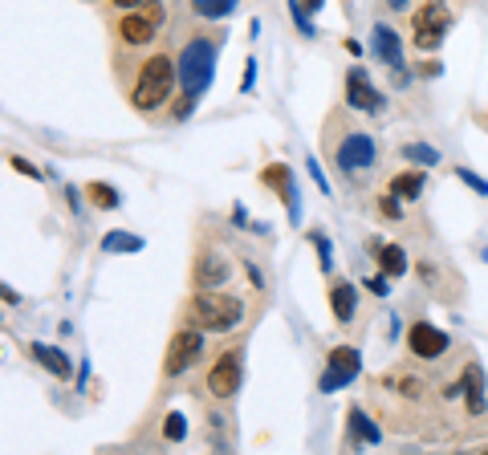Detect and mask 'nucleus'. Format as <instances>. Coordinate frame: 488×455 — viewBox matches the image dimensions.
Masks as SVG:
<instances>
[{
  "label": "nucleus",
  "mask_w": 488,
  "mask_h": 455,
  "mask_svg": "<svg viewBox=\"0 0 488 455\" xmlns=\"http://www.w3.org/2000/svg\"><path fill=\"white\" fill-rule=\"evenodd\" d=\"M200 354H203V330H195V325L192 330H179L167 346V358H163V374H167V378H179L187 366L200 362Z\"/></svg>",
  "instance_id": "6"
},
{
  "label": "nucleus",
  "mask_w": 488,
  "mask_h": 455,
  "mask_svg": "<svg viewBox=\"0 0 488 455\" xmlns=\"http://www.w3.org/2000/svg\"><path fill=\"white\" fill-rule=\"evenodd\" d=\"M346 102L354 106V110H366V114H379L382 106H387V98L374 89V81L366 78V70H350L346 73Z\"/></svg>",
  "instance_id": "10"
},
{
  "label": "nucleus",
  "mask_w": 488,
  "mask_h": 455,
  "mask_svg": "<svg viewBox=\"0 0 488 455\" xmlns=\"http://www.w3.org/2000/svg\"><path fill=\"white\" fill-rule=\"evenodd\" d=\"M175 78H179V65L171 61L167 53L146 57V61L138 65L135 86H130V102H135V110H143V114L159 110V106L171 98V89H175Z\"/></svg>",
  "instance_id": "1"
},
{
  "label": "nucleus",
  "mask_w": 488,
  "mask_h": 455,
  "mask_svg": "<svg viewBox=\"0 0 488 455\" xmlns=\"http://www.w3.org/2000/svg\"><path fill=\"white\" fill-rule=\"evenodd\" d=\"M244 317V305L240 297H232V292H220V289H200L192 297V305H187V321L195 325V330H208V333H228L236 330Z\"/></svg>",
  "instance_id": "2"
},
{
  "label": "nucleus",
  "mask_w": 488,
  "mask_h": 455,
  "mask_svg": "<svg viewBox=\"0 0 488 455\" xmlns=\"http://www.w3.org/2000/svg\"><path fill=\"white\" fill-rule=\"evenodd\" d=\"M309 175H314L317 191H325V195H330V183H325V175H322V167H317V159H309Z\"/></svg>",
  "instance_id": "33"
},
{
  "label": "nucleus",
  "mask_w": 488,
  "mask_h": 455,
  "mask_svg": "<svg viewBox=\"0 0 488 455\" xmlns=\"http://www.w3.org/2000/svg\"><path fill=\"white\" fill-rule=\"evenodd\" d=\"M366 289H371L374 292V297H387V273H379V276H371V281H366Z\"/></svg>",
  "instance_id": "32"
},
{
  "label": "nucleus",
  "mask_w": 488,
  "mask_h": 455,
  "mask_svg": "<svg viewBox=\"0 0 488 455\" xmlns=\"http://www.w3.org/2000/svg\"><path fill=\"white\" fill-rule=\"evenodd\" d=\"M114 29H118L122 45H146V41L159 32V16H155L151 8H143V13H127Z\"/></svg>",
  "instance_id": "11"
},
{
  "label": "nucleus",
  "mask_w": 488,
  "mask_h": 455,
  "mask_svg": "<svg viewBox=\"0 0 488 455\" xmlns=\"http://www.w3.org/2000/svg\"><path fill=\"white\" fill-rule=\"evenodd\" d=\"M86 195H89V203L102 208V211H110V208H118V203H122V195L114 191L110 183H98V179H94V183H86Z\"/></svg>",
  "instance_id": "21"
},
{
  "label": "nucleus",
  "mask_w": 488,
  "mask_h": 455,
  "mask_svg": "<svg viewBox=\"0 0 488 455\" xmlns=\"http://www.w3.org/2000/svg\"><path fill=\"white\" fill-rule=\"evenodd\" d=\"M240 374H244V349L240 346L224 349V354L211 362V370H208L211 398H232L236 390H240Z\"/></svg>",
  "instance_id": "5"
},
{
  "label": "nucleus",
  "mask_w": 488,
  "mask_h": 455,
  "mask_svg": "<svg viewBox=\"0 0 488 455\" xmlns=\"http://www.w3.org/2000/svg\"><path fill=\"white\" fill-rule=\"evenodd\" d=\"M371 49H374V57H379L382 65H390V70H399L403 65V41H399V32L390 29V24H374L371 29Z\"/></svg>",
  "instance_id": "14"
},
{
  "label": "nucleus",
  "mask_w": 488,
  "mask_h": 455,
  "mask_svg": "<svg viewBox=\"0 0 488 455\" xmlns=\"http://www.w3.org/2000/svg\"><path fill=\"white\" fill-rule=\"evenodd\" d=\"M228 276H232V265H228L224 252L216 248L200 252V260H195V289H220Z\"/></svg>",
  "instance_id": "13"
},
{
  "label": "nucleus",
  "mask_w": 488,
  "mask_h": 455,
  "mask_svg": "<svg viewBox=\"0 0 488 455\" xmlns=\"http://www.w3.org/2000/svg\"><path fill=\"white\" fill-rule=\"evenodd\" d=\"M403 159H415V162H423V167H436L439 151L436 146H427V143H403Z\"/></svg>",
  "instance_id": "24"
},
{
  "label": "nucleus",
  "mask_w": 488,
  "mask_h": 455,
  "mask_svg": "<svg viewBox=\"0 0 488 455\" xmlns=\"http://www.w3.org/2000/svg\"><path fill=\"white\" fill-rule=\"evenodd\" d=\"M447 24H452V8H447L444 0H427V5H419L415 8V16H411L415 49H423V53L439 49L444 45V37H447Z\"/></svg>",
  "instance_id": "4"
},
{
  "label": "nucleus",
  "mask_w": 488,
  "mask_h": 455,
  "mask_svg": "<svg viewBox=\"0 0 488 455\" xmlns=\"http://www.w3.org/2000/svg\"><path fill=\"white\" fill-rule=\"evenodd\" d=\"M455 175H460L464 183H468V187H472V191H476V195H488V179H480L476 171H468V167H455Z\"/></svg>",
  "instance_id": "28"
},
{
  "label": "nucleus",
  "mask_w": 488,
  "mask_h": 455,
  "mask_svg": "<svg viewBox=\"0 0 488 455\" xmlns=\"http://www.w3.org/2000/svg\"><path fill=\"white\" fill-rule=\"evenodd\" d=\"M102 248L106 252H138L143 248V240L130 236V232H110V236H102Z\"/></svg>",
  "instance_id": "23"
},
{
  "label": "nucleus",
  "mask_w": 488,
  "mask_h": 455,
  "mask_svg": "<svg viewBox=\"0 0 488 455\" xmlns=\"http://www.w3.org/2000/svg\"><path fill=\"white\" fill-rule=\"evenodd\" d=\"M358 370H362V354H358L354 346H333L330 358H325V374H322V390L330 395V390L346 386V382L358 378Z\"/></svg>",
  "instance_id": "7"
},
{
  "label": "nucleus",
  "mask_w": 488,
  "mask_h": 455,
  "mask_svg": "<svg viewBox=\"0 0 488 455\" xmlns=\"http://www.w3.org/2000/svg\"><path fill=\"white\" fill-rule=\"evenodd\" d=\"M379 265L387 276H403L407 273V252L399 248V244H382L379 248Z\"/></svg>",
  "instance_id": "20"
},
{
  "label": "nucleus",
  "mask_w": 488,
  "mask_h": 455,
  "mask_svg": "<svg viewBox=\"0 0 488 455\" xmlns=\"http://www.w3.org/2000/svg\"><path fill=\"white\" fill-rule=\"evenodd\" d=\"M211 78H216V45L203 37L187 41L179 49V86H183V98H195L200 102L208 94Z\"/></svg>",
  "instance_id": "3"
},
{
  "label": "nucleus",
  "mask_w": 488,
  "mask_h": 455,
  "mask_svg": "<svg viewBox=\"0 0 488 455\" xmlns=\"http://www.w3.org/2000/svg\"><path fill=\"white\" fill-rule=\"evenodd\" d=\"M183 435H187V419H183V411H171V414H167V422H163V439H167V443H179Z\"/></svg>",
  "instance_id": "25"
},
{
  "label": "nucleus",
  "mask_w": 488,
  "mask_h": 455,
  "mask_svg": "<svg viewBox=\"0 0 488 455\" xmlns=\"http://www.w3.org/2000/svg\"><path fill=\"white\" fill-rule=\"evenodd\" d=\"M118 8H135V5H146V0H114Z\"/></svg>",
  "instance_id": "36"
},
{
  "label": "nucleus",
  "mask_w": 488,
  "mask_h": 455,
  "mask_svg": "<svg viewBox=\"0 0 488 455\" xmlns=\"http://www.w3.org/2000/svg\"><path fill=\"white\" fill-rule=\"evenodd\" d=\"M322 5H325V0H301V8H309V13H317Z\"/></svg>",
  "instance_id": "35"
},
{
  "label": "nucleus",
  "mask_w": 488,
  "mask_h": 455,
  "mask_svg": "<svg viewBox=\"0 0 488 455\" xmlns=\"http://www.w3.org/2000/svg\"><path fill=\"white\" fill-rule=\"evenodd\" d=\"M379 208H382V216H390V219H399V216H403V208H399V195H382V200H379Z\"/></svg>",
  "instance_id": "30"
},
{
  "label": "nucleus",
  "mask_w": 488,
  "mask_h": 455,
  "mask_svg": "<svg viewBox=\"0 0 488 455\" xmlns=\"http://www.w3.org/2000/svg\"><path fill=\"white\" fill-rule=\"evenodd\" d=\"M484 260H488V244H484Z\"/></svg>",
  "instance_id": "37"
},
{
  "label": "nucleus",
  "mask_w": 488,
  "mask_h": 455,
  "mask_svg": "<svg viewBox=\"0 0 488 455\" xmlns=\"http://www.w3.org/2000/svg\"><path fill=\"white\" fill-rule=\"evenodd\" d=\"M8 167H13V171H21V175H29V179H41V171L33 167L29 159H16V154H13V159H8Z\"/></svg>",
  "instance_id": "31"
},
{
  "label": "nucleus",
  "mask_w": 488,
  "mask_h": 455,
  "mask_svg": "<svg viewBox=\"0 0 488 455\" xmlns=\"http://www.w3.org/2000/svg\"><path fill=\"white\" fill-rule=\"evenodd\" d=\"M289 13H293V21H297V29L301 32H305V37H314V21H309V13H305V8H301V0H289Z\"/></svg>",
  "instance_id": "27"
},
{
  "label": "nucleus",
  "mask_w": 488,
  "mask_h": 455,
  "mask_svg": "<svg viewBox=\"0 0 488 455\" xmlns=\"http://www.w3.org/2000/svg\"><path fill=\"white\" fill-rule=\"evenodd\" d=\"M460 395H464L468 414H484V374H480V366H468V370H464Z\"/></svg>",
  "instance_id": "16"
},
{
  "label": "nucleus",
  "mask_w": 488,
  "mask_h": 455,
  "mask_svg": "<svg viewBox=\"0 0 488 455\" xmlns=\"http://www.w3.org/2000/svg\"><path fill=\"white\" fill-rule=\"evenodd\" d=\"M354 309H358V292L350 281H333L330 284V313L338 325H350L354 321Z\"/></svg>",
  "instance_id": "15"
},
{
  "label": "nucleus",
  "mask_w": 488,
  "mask_h": 455,
  "mask_svg": "<svg viewBox=\"0 0 488 455\" xmlns=\"http://www.w3.org/2000/svg\"><path fill=\"white\" fill-rule=\"evenodd\" d=\"M407 5H411V0H387L390 13H407Z\"/></svg>",
  "instance_id": "34"
},
{
  "label": "nucleus",
  "mask_w": 488,
  "mask_h": 455,
  "mask_svg": "<svg viewBox=\"0 0 488 455\" xmlns=\"http://www.w3.org/2000/svg\"><path fill=\"white\" fill-rule=\"evenodd\" d=\"M260 183H265V187H277V191H281L285 208H289V219L297 224V219H301V195H297V183H293L289 167H285V162H273V167H265V171H260Z\"/></svg>",
  "instance_id": "12"
},
{
  "label": "nucleus",
  "mask_w": 488,
  "mask_h": 455,
  "mask_svg": "<svg viewBox=\"0 0 488 455\" xmlns=\"http://www.w3.org/2000/svg\"><path fill=\"white\" fill-rule=\"evenodd\" d=\"M407 349H411L415 358H423V362H431V358H444L447 333L436 330L431 321H415L411 330H407Z\"/></svg>",
  "instance_id": "9"
},
{
  "label": "nucleus",
  "mask_w": 488,
  "mask_h": 455,
  "mask_svg": "<svg viewBox=\"0 0 488 455\" xmlns=\"http://www.w3.org/2000/svg\"><path fill=\"white\" fill-rule=\"evenodd\" d=\"M374 159H379V146H374L371 135H346L338 143V167L350 171V175H354V171H366Z\"/></svg>",
  "instance_id": "8"
},
{
  "label": "nucleus",
  "mask_w": 488,
  "mask_h": 455,
  "mask_svg": "<svg viewBox=\"0 0 488 455\" xmlns=\"http://www.w3.org/2000/svg\"><path fill=\"white\" fill-rule=\"evenodd\" d=\"M257 86V57H244V73H240V94Z\"/></svg>",
  "instance_id": "29"
},
{
  "label": "nucleus",
  "mask_w": 488,
  "mask_h": 455,
  "mask_svg": "<svg viewBox=\"0 0 488 455\" xmlns=\"http://www.w3.org/2000/svg\"><path fill=\"white\" fill-rule=\"evenodd\" d=\"M29 354L37 358V362L45 366V370L53 374V378H70V358H65L57 346H45V341H33V346H29Z\"/></svg>",
  "instance_id": "18"
},
{
  "label": "nucleus",
  "mask_w": 488,
  "mask_h": 455,
  "mask_svg": "<svg viewBox=\"0 0 488 455\" xmlns=\"http://www.w3.org/2000/svg\"><path fill=\"white\" fill-rule=\"evenodd\" d=\"M192 8L203 21H220V16H228L236 8V0H192Z\"/></svg>",
  "instance_id": "22"
},
{
  "label": "nucleus",
  "mask_w": 488,
  "mask_h": 455,
  "mask_svg": "<svg viewBox=\"0 0 488 455\" xmlns=\"http://www.w3.org/2000/svg\"><path fill=\"white\" fill-rule=\"evenodd\" d=\"M423 183H427V179H423V171H399V175L390 179L387 191H390V195H399V200H419Z\"/></svg>",
  "instance_id": "19"
},
{
  "label": "nucleus",
  "mask_w": 488,
  "mask_h": 455,
  "mask_svg": "<svg viewBox=\"0 0 488 455\" xmlns=\"http://www.w3.org/2000/svg\"><path fill=\"white\" fill-rule=\"evenodd\" d=\"M346 427H350V443H354V447H362V443H379V439H382V431L379 427H374V422L371 419H366V411H362V406H350V414H346Z\"/></svg>",
  "instance_id": "17"
},
{
  "label": "nucleus",
  "mask_w": 488,
  "mask_h": 455,
  "mask_svg": "<svg viewBox=\"0 0 488 455\" xmlns=\"http://www.w3.org/2000/svg\"><path fill=\"white\" fill-rule=\"evenodd\" d=\"M309 240H314V248H317V265H322V273H330V268H333V248H330V240H325L322 232H309Z\"/></svg>",
  "instance_id": "26"
}]
</instances>
